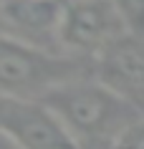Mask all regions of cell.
<instances>
[{"label":"cell","instance_id":"1","mask_svg":"<svg viewBox=\"0 0 144 149\" xmlns=\"http://www.w3.org/2000/svg\"><path fill=\"white\" fill-rule=\"evenodd\" d=\"M43 104L58 114L81 147L106 144V149H111L121 132L142 116L134 101H129L104 81L73 79L46 94Z\"/></svg>","mask_w":144,"mask_h":149},{"label":"cell","instance_id":"2","mask_svg":"<svg viewBox=\"0 0 144 149\" xmlns=\"http://www.w3.org/2000/svg\"><path fill=\"white\" fill-rule=\"evenodd\" d=\"M71 68V58L0 33V96L43 101L56 86L76 79Z\"/></svg>","mask_w":144,"mask_h":149},{"label":"cell","instance_id":"3","mask_svg":"<svg viewBox=\"0 0 144 149\" xmlns=\"http://www.w3.org/2000/svg\"><path fill=\"white\" fill-rule=\"evenodd\" d=\"M0 136L15 149H81L48 104L0 96Z\"/></svg>","mask_w":144,"mask_h":149},{"label":"cell","instance_id":"4","mask_svg":"<svg viewBox=\"0 0 144 149\" xmlns=\"http://www.w3.org/2000/svg\"><path fill=\"white\" fill-rule=\"evenodd\" d=\"M127 36L111 0H68L58 25V48L71 53H104Z\"/></svg>","mask_w":144,"mask_h":149},{"label":"cell","instance_id":"5","mask_svg":"<svg viewBox=\"0 0 144 149\" xmlns=\"http://www.w3.org/2000/svg\"><path fill=\"white\" fill-rule=\"evenodd\" d=\"M63 3L61 0H0V23L5 36L35 48H58Z\"/></svg>","mask_w":144,"mask_h":149},{"label":"cell","instance_id":"6","mask_svg":"<svg viewBox=\"0 0 144 149\" xmlns=\"http://www.w3.org/2000/svg\"><path fill=\"white\" fill-rule=\"evenodd\" d=\"M101 81L134 101L144 94V36L127 33L101 53Z\"/></svg>","mask_w":144,"mask_h":149},{"label":"cell","instance_id":"7","mask_svg":"<svg viewBox=\"0 0 144 149\" xmlns=\"http://www.w3.org/2000/svg\"><path fill=\"white\" fill-rule=\"evenodd\" d=\"M111 3L127 25V33L144 36V0H111Z\"/></svg>","mask_w":144,"mask_h":149},{"label":"cell","instance_id":"8","mask_svg":"<svg viewBox=\"0 0 144 149\" xmlns=\"http://www.w3.org/2000/svg\"><path fill=\"white\" fill-rule=\"evenodd\" d=\"M111 149H144V116H139L131 126H127L121 136L111 144Z\"/></svg>","mask_w":144,"mask_h":149},{"label":"cell","instance_id":"9","mask_svg":"<svg viewBox=\"0 0 144 149\" xmlns=\"http://www.w3.org/2000/svg\"><path fill=\"white\" fill-rule=\"evenodd\" d=\"M0 149H15V147H13V144H8V141L0 136Z\"/></svg>","mask_w":144,"mask_h":149}]
</instances>
